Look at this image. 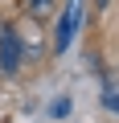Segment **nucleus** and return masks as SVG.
Instances as JSON below:
<instances>
[{"mask_svg": "<svg viewBox=\"0 0 119 123\" xmlns=\"http://www.w3.org/2000/svg\"><path fill=\"white\" fill-rule=\"evenodd\" d=\"M21 4H25V12L37 17V21H45V17L53 12V0H21Z\"/></svg>", "mask_w": 119, "mask_h": 123, "instance_id": "obj_3", "label": "nucleus"}, {"mask_svg": "<svg viewBox=\"0 0 119 123\" xmlns=\"http://www.w3.org/2000/svg\"><path fill=\"white\" fill-rule=\"evenodd\" d=\"M0 70L4 74L21 70V37H17L13 25H0Z\"/></svg>", "mask_w": 119, "mask_h": 123, "instance_id": "obj_2", "label": "nucleus"}, {"mask_svg": "<svg viewBox=\"0 0 119 123\" xmlns=\"http://www.w3.org/2000/svg\"><path fill=\"white\" fill-rule=\"evenodd\" d=\"M82 17H86V0H66V12H62V25H57V37H53V49L66 53L74 33L82 29Z\"/></svg>", "mask_w": 119, "mask_h": 123, "instance_id": "obj_1", "label": "nucleus"}, {"mask_svg": "<svg viewBox=\"0 0 119 123\" xmlns=\"http://www.w3.org/2000/svg\"><path fill=\"white\" fill-rule=\"evenodd\" d=\"M94 4H99V8H107V4H111V0H94Z\"/></svg>", "mask_w": 119, "mask_h": 123, "instance_id": "obj_6", "label": "nucleus"}, {"mask_svg": "<svg viewBox=\"0 0 119 123\" xmlns=\"http://www.w3.org/2000/svg\"><path fill=\"white\" fill-rule=\"evenodd\" d=\"M53 115H70V98H57L53 103Z\"/></svg>", "mask_w": 119, "mask_h": 123, "instance_id": "obj_5", "label": "nucleus"}, {"mask_svg": "<svg viewBox=\"0 0 119 123\" xmlns=\"http://www.w3.org/2000/svg\"><path fill=\"white\" fill-rule=\"evenodd\" d=\"M103 107L119 115V90H111V86H107V90H103Z\"/></svg>", "mask_w": 119, "mask_h": 123, "instance_id": "obj_4", "label": "nucleus"}]
</instances>
